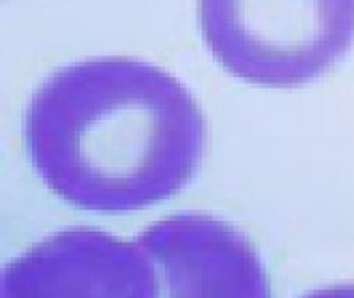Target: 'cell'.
<instances>
[{"label":"cell","mask_w":354,"mask_h":298,"mask_svg":"<svg viewBox=\"0 0 354 298\" xmlns=\"http://www.w3.org/2000/svg\"><path fill=\"white\" fill-rule=\"evenodd\" d=\"M136 245L153 266L159 296H270L268 277L252 243L215 217L192 212L161 219L144 230Z\"/></svg>","instance_id":"3"},{"label":"cell","mask_w":354,"mask_h":298,"mask_svg":"<svg viewBox=\"0 0 354 298\" xmlns=\"http://www.w3.org/2000/svg\"><path fill=\"white\" fill-rule=\"evenodd\" d=\"M24 142L37 174L67 204L131 212L194 180L206 122L170 73L106 56L62 67L41 84L26 108Z\"/></svg>","instance_id":"1"},{"label":"cell","mask_w":354,"mask_h":298,"mask_svg":"<svg viewBox=\"0 0 354 298\" xmlns=\"http://www.w3.org/2000/svg\"><path fill=\"white\" fill-rule=\"evenodd\" d=\"M198 11L213 56L258 86H303L354 46V0H200Z\"/></svg>","instance_id":"2"},{"label":"cell","mask_w":354,"mask_h":298,"mask_svg":"<svg viewBox=\"0 0 354 298\" xmlns=\"http://www.w3.org/2000/svg\"><path fill=\"white\" fill-rule=\"evenodd\" d=\"M7 298H155L157 277L138 245L69 230L35 245L3 274Z\"/></svg>","instance_id":"4"}]
</instances>
